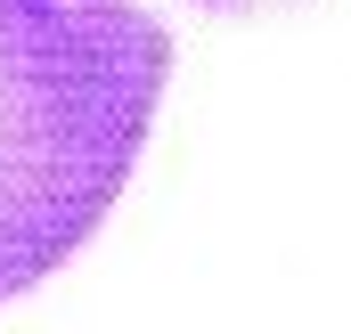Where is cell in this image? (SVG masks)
Wrapping results in <instances>:
<instances>
[{
	"label": "cell",
	"instance_id": "cell-1",
	"mask_svg": "<svg viewBox=\"0 0 351 334\" xmlns=\"http://www.w3.org/2000/svg\"><path fill=\"white\" fill-rule=\"evenodd\" d=\"M164 74L172 33L139 0H0V302L90 245Z\"/></svg>",
	"mask_w": 351,
	"mask_h": 334
},
{
	"label": "cell",
	"instance_id": "cell-2",
	"mask_svg": "<svg viewBox=\"0 0 351 334\" xmlns=\"http://www.w3.org/2000/svg\"><path fill=\"white\" fill-rule=\"evenodd\" d=\"M196 8H221V16H278V8H311V0H196Z\"/></svg>",
	"mask_w": 351,
	"mask_h": 334
}]
</instances>
